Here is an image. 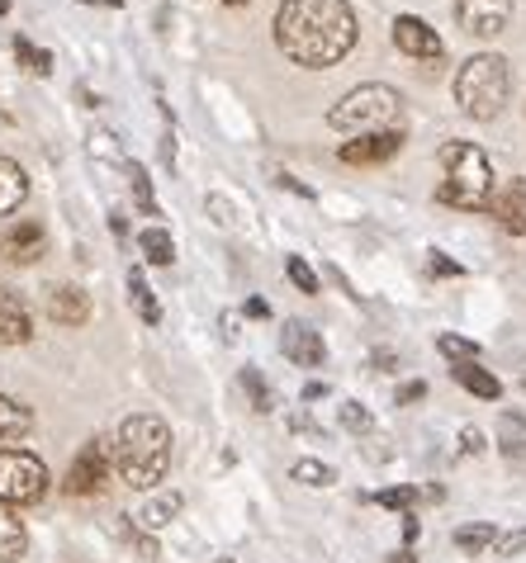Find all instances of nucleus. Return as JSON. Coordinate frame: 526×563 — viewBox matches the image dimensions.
<instances>
[{
	"label": "nucleus",
	"instance_id": "1",
	"mask_svg": "<svg viewBox=\"0 0 526 563\" xmlns=\"http://www.w3.org/2000/svg\"><path fill=\"white\" fill-rule=\"evenodd\" d=\"M276 43L299 67H332L355 48V14L347 0H284Z\"/></svg>",
	"mask_w": 526,
	"mask_h": 563
},
{
	"label": "nucleus",
	"instance_id": "2",
	"mask_svg": "<svg viewBox=\"0 0 526 563\" xmlns=\"http://www.w3.org/2000/svg\"><path fill=\"white\" fill-rule=\"evenodd\" d=\"M109 455H114L119 479L128 488H138V493H148V488L162 483L166 469H171V431H166L162 417L138 412V417H128V422L119 426Z\"/></svg>",
	"mask_w": 526,
	"mask_h": 563
},
{
	"label": "nucleus",
	"instance_id": "3",
	"mask_svg": "<svg viewBox=\"0 0 526 563\" xmlns=\"http://www.w3.org/2000/svg\"><path fill=\"white\" fill-rule=\"evenodd\" d=\"M436 199L451 209H489L493 199V166L475 142H446L441 148V185Z\"/></svg>",
	"mask_w": 526,
	"mask_h": 563
},
{
	"label": "nucleus",
	"instance_id": "4",
	"mask_svg": "<svg viewBox=\"0 0 526 563\" xmlns=\"http://www.w3.org/2000/svg\"><path fill=\"white\" fill-rule=\"evenodd\" d=\"M507 95H512V71L498 52H475L460 67V77H455V99H460V109L479 124L498 119Z\"/></svg>",
	"mask_w": 526,
	"mask_h": 563
},
{
	"label": "nucleus",
	"instance_id": "5",
	"mask_svg": "<svg viewBox=\"0 0 526 563\" xmlns=\"http://www.w3.org/2000/svg\"><path fill=\"white\" fill-rule=\"evenodd\" d=\"M398 119H404V99L389 85H355V91H347L327 109V124L337 133H355V138L389 133V128H398Z\"/></svg>",
	"mask_w": 526,
	"mask_h": 563
},
{
	"label": "nucleus",
	"instance_id": "6",
	"mask_svg": "<svg viewBox=\"0 0 526 563\" xmlns=\"http://www.w3.org/2000/svg\"><path fill=\"white\" fill-rule=\"evenodd\" d=\"M48 493V465L28 450H0V502L5 507H34Z\"/></svg>",
	"mask_w": 526,
	"mask_h": 563
},
{
	"label": "nucleus",
	"instance_id": "7",
	"mask_svg": "<svg viewBox=\"0 0 526 563\" xmlns=\"http://www.w3.org/2000/svg\"><path fill=\"white\" fill-rule=\"evenodd\" d=\"M109 473H114L109 445H105V441H85L81 455L71 459V469H67V493H71V497H95L100 488L109 483Z\"/></svg>",
	"mask_w": 526,
	"mask_h": 563
},
{
	"label": "nucleus",
	"instance_id": "8",
	"mask_svg": "<svg viewBox=\"0 0 526 563\" xmlns=\"http://www.w3.org/2000/svg\"><path fill=\"white\" fill-rule=\"evenodd\" d=\"M460 28L475 38H498L512 20V0H455Z\"/></svg>",
	"mask_w": 526,
	"mask_h": 563
},
{
	"label": "nucleus",
	"instance_id": "9",
	"mask_svg": "<svg viewBox=\"0 0 526 563\" xmlns=\"http://www.w3.org/2000/svg\"><path fill=\"white\" fill-rule=\"evenodd\" d=\"M394 43H398V52H408V57H418V62H441V38H436V28L418 20V14H398L394 20Z\"/></svg>",
	"mask_w": 526,
	"mask_h": 563
},
{
	"label": "nucleus",
	"instance_id": "10",
	"mask_svg": "<svg viewBox=\"0 0 526 563\" xmlns=\"http://www.w3.org/2000/svg\"><path fill=\"white\" fill-rule=\"evenodd\" d=\"M398 148H404V128H389V133H365V138L341 142L337 156L347 166H379V162H389Z\"/></svg>",
	"mask_w": 526,
	"mask_h": 563
},
{
	"label": "nucleus",
	"instance_id": "11",
	"mask_svg": "<svg viewBox=\"0 0 526 563\" xmlns=\"http://www.w3.org/2000/svg\"><path fill=\"white\" fill-rule=\"evenodd\" d=\"M489 213L498 219V227L512 237H526V176H512L503 190L489 199Z\"/></svg>",
	"mask_w": 526,
	"mask_h": 563
},
{
	"label": "nucleus",
	"instance_id": "12",
	"mask_svg": "<svg viewBox=\"0 0 526 563\" xmlns=\"http://www.w3.org/2000/svg\"><path fill=\"white\" fill-rule=\"evenodd\" d=\"M280 351L294 360L299 370H318L323 365V337L313 331L308 322H284V331H280Z\"/></svg>",
	"mask_w": 526,
	"mask_h": 563
},
{
	"label": "nucleus",
	"instance_id": "13",
	"mask_svg": "<svg viewBox=\"0 0 526 563\" xmlns=\"http://www.w3.org/2000/svg\"><path fill=\"white\" fill-rule=\"evenodd\" d=\"M34 331V317H28V303L10 289H0V345H20Z\"/></svg>",
	"mask_w": 526,
	"mask_h": 563
},
{
	"label": "nucleus",
	"instance_id": "14",
	"mask_svg": "<svg viewBox=\"0 0 526 563\" xmlns=\"http://www.w3.org/2000/svg\"><path fill=\"white\" fill-rule=\"evenodd\" d=\"M0 247H5V256H10L14 266L38 261V256H43V227H38V223H14Z\"/></svg>",
	"mask_w": 526,
	"mask_h": 563
},
{
	"label": "nucleus",
	"instance_id": "15",
	"mask_svg": "<svg viewBox=\"0 0 526 563\" xmlns=\"http://www.w3.org/2000/svg\"><path fill=\"white\" fill-rule=\"evenodd\" d=\"M48 313H52V322H62V327H77L91 317V298H85V289H52V298H48Z\"/></svg>",
	"mask_w": 526,
	"mask_h": 563
},
{
	"label": "nucleus",
	"instance_id": "16",
	"mask_svg": "<svg viewBox=\"0 0 526 563\" xmlns=\"http://www.w3.org/2000/svg\"><path fill=\"white\" fill-rule=\"evenodd\" d=\"M34 431V412L14 398H0V445H14Z\"/></svg>",
	"mask_w": 526,
	"mask_h": 563
},
{
	"label": "nucleus",
	"instance_id": "17",
	"mask_svg": "<svg viewBox=\"0 0 526 563\" xmlns=\"http://www.w3.org/2000/svg\"><path fill=\"white\" fill-rule=\"evenodd\" d=\"M24 195H28V180H24L20 162L0 156V213H14V209L24 204Z\"/></svg>",
	"mask_w": 526,
	"mask_h": 563
},
{
	"label": "nucleus",
	"instance_id": "18",
	"mask_svg": "<svg viewBox=\"0 0 526 563\" xmlns=\"http://www.w3.org/2000/svg\"><path fill=\"white\" fill-rule=\"evenodd\" d=\"M451 374H455V384L469 388V394H475V398H489V402H493L498 394H503V384H498L493 374L479 365V360H469V365H455Z\"/></svg>",
	"mask_w": 526,
	"mask_h": 563
},
{
	"label": "nucleus",
	"instance_id": "19",
	"mask_svg": "<svg viewBox=\"0 0 526 563\" xmlns=\"http://www.w3.org/2000/svg\"><path fill=\"white\" fill-rule=\"evenodd\" d=\"M28 550V536H24V526L14 521V512L0 502V563H14V559H24Z\"/></svg>",
	"mask_w": 526,
	"mask_h": 563
},
{
	"label": "nucleus",
	"instance_id": "20",
	"mask_svg": "<svg viewBox=\"0 0 526 563\" xmlns=\"http://www.w3.org/2000/svg\"><path fill=\"white\" fill-rule=\"evenodd\" d=\"M128 294H133V313L142 322H162V303L152 298L148 280H142V270H128Z\"/></svg>",
	"mask_w": 526,
	"mask_h": 563
},
{
	"label": "nucleus",
	"instance_id": "21",
	"mask_svg": "<svg viewBox=\"0 0 526 563\" xmlns=\"http://www.w3.org/2000/svg\"><path fill=\"white\" fill-rule=\"evenodd\" d=\"M138 242H142V256H148L152 266H171V261H176V242H171L166 227H148Z\"/></svg>",
	"mask_w": 526,
	"mask_h": 563
},
{
	"label": "nucleus",
	"instance_id": "22",
	"mask_svg": "<svg viewBox=\"0 0 526 563\" xmlns=\"http://www.w3.org/2000/svg\"><path fill=\"white\" fill-rule=\"evenodd\" d=\"M493 540H498V530L489 521H479V526H460L455 530V550H465V554H483V550H493Z\"/></svg>",
	"mask_w": 526,
	"mask_h": 563
},
{
	"label": "nucleus",
	"instance_id": "23",
	"mask_svg": "<svg viewBox=\"0 0 526 563\" xmlns=\"http://www.w3.org/2000/svg\"><path fill=\"white\" fill-rule=\"evenodd\" d=\"M436 351L451 360V365H469V360H479V341L469 337H455V331H446V337H436Z\"/></svg>",
	"mask_w": 526,
	"mask_h": 563
},
{
	"label": "nucleus",
	"instance_id": "24",
	"mask_svg": "<svg viewBox=\"0 0 526 563\" xmlns=\"http://www.w3.org/2000/svg\"><path fill=\"white\" fill-rule=\"evenodd\" d=\"M176 512H180V497H176V493H166V497L148 502V507H142V516H138V521L148 526V530H156V526H166V521H171V516H176Z\"/></svg>",
	"mask_w": 526,
	"mask_h": 563
},
{
	"label": "nucleus",
	"instance_id": "25",
	"mask_svg": "<svg viewBox=\"0 0 526 563\" xmlns=\"http://www.w3.org/2000/svg\"><path fill=\"white\" fill-rule=\"evenodd\" d=\"M294 473V483H308V488H327V483H337V473L318 465V459H299V465L290 469Z\"/></svg>",
	"mask_w": 526,
	"mask_h": 563
},
{
	"label": "nucleus",
	"instance_id": "26",
	"mask_svg": "<svg viewBox=\"0 0 526 563\" xmlns=\"http://www.w3.org/2000/svg\"><path fill=\"white\" fill-rule=\"evenodd\" d=\"M503 455H526V417H503Z\"/></svg>",
	"mask_w": 526,
	"mask_h": 563
},
{
	"label": "nucleus",
	"instance_id": "27",
	"mask_svg": "<svg viewBox=\"0 0 526 563\" xmlns=\"http://www.w3.org/2000/svg\"><path fill=\"white\" fill-rule=\"evenodd\" d=\"M284 275L304 289V294H318V275H313V266L304 261V256H290V261H284Z\"/></svg>",
	"mask_w": 526,
	"mask_h": 563
},
{
	"label": "nucleus",
	"instance_id": "28",
	"mask_svg": "<svg viewBox=\"0 0 526 563\" xmlns=\"http://www.w3.org/2000/svg\"><path fill=\"white\" fill-rule=\"evenodd\" d=\"M242 388L252 394V408H256V412H270V388L261 384V374H256V370H242Z\"/></svg>",
	"mask_w": 526,
	"mask_h": 563
},
{
	"label": "nucleus",
	"instance_id": "29",
	"mask_svg": "<svg viewBox=\"0 0 526 563\" xmlns=\"http://www.w3.org/2000/svg\"><path fill=\"white\" fill-rule=\"evenodd\" d=\"M412 502H418V488H384L379 493V507H389V512H408Z\"/></svg>",
	"mask_w": 526,
	"mask_h": 563
},
{
	"label": "nucleus",
	"instance_id": "30",
	"mask_svg": "<svg viewBox=\"0 0 526 563\" xmlns=\"http://www.w3.org/2000/svg\"><path fill=\"white\" fill-rule=\"evenodd\" d=\"M341 426H347V431H355V436H361V431H370L375 422H370V412L361 408V402H341Z\"/></svg>",
	"mask_w": 526,
	"mask_h": 563
},
{
	"label": "nucleus",
	"instance_id": "31",
	"mask_svg": "<svg viewBox=\"0 0 526 563\" xmlns=\"http://www.w3.org/2000/svg\"><path fill=\"white\" fill-rule=\"evenodd\" d=\"M14 52H20V62L28 71H48L52 67V57L48 52H34V43H28V38H14Z\"/></svg>",
	"mask_w": 526,
	"mask_h": 563
},
{
	"label": "nucleus",
	"instance_id": "32",
	"mask_svg": "<svg viewBox=\"0 0 526 563\" xmlns=\"http://www.w3.org/2000/svg\"><path fill=\"white\" fill-rule=\"evenodd\" d=\"M128 180H133L138 209H142V213H156V204H152V190H148V176H142V166H128Z\"/></svg>",
	"mask_w": 526,
	"mask_h": 563
},
{
	"label": "nucleus",
	"instance_id": "33",
	"mask_svg": "<svg viewBox=\"0 0 526 563\" xmlns=\"http://www.w3.org/2000/svg\"><path fill=\"white\" fill-rule=\"evenodd\" d=\"M493 550L503 554V559L522 554V550H526V530H507V536H498V540H493Z\"/></svg>",
	"mask_w": 526,
	"mask_h": 563
},
{
	"label": "nucleus",
	"instance_id": "34",
	"mask_svg": "<svg viewBox=\"0 0 526 563\" xmlns=\"http://www.w3.org/2000/svg\"><path fill=\"white\" fill-rule=\"evenodd\" d=\"M460 450L465 455H483V431L479 426H465L460 431Z\"/></svg>",
	"mask_w": 526,
	"mask_h": 563
},
{
	"label": "nucleus",
	"instance_id": "35",
	"mask_svg": "<svg viewBox=\"0 0 526 563\" xmlns=\"http://www.w3.org/2000/svg\"><path fill=\"white\" fill-rule=\"evenodd\" d=\"M426 266H432V275H465V270L455 266L451 256H441V251H432V261H426Z\"/></svg>",
	"mask_w": 526,
	"mask_h": 563
},
{
	"label": "nucleus",
	"instance_id": "36",
	"mask_svg": "<svg viewBox=\"0 0 526 563\" xmlns=\"http://www.w3.org/2000/svg\"><path fill=\"white\" fill-rule=\"evenodd\" d=\"M418 398H426V384L418 379V384H404L398 388V408H408V402H418Z\"/></svg>",
	"mask_w": 526,
	"mask_h": 563
},
{
	"label": "nucleus",
	"instance_id": "37",
	"mask_svg": "<svg viewBox=\"0 0 526 563\" xmlns=\"http://www.w3.org/2000/svg\"><path fill=\"white\" fill-rule=\"evenodd\" d=\"M404 540H408V544L418 540V516H412V512H404Z\"/></svg>",
	"mask_w": 526,
	"mask_h": 563
},
{
	"label": "nucleus",
	"instance_id": "38",
	"mask_svg": "<svg viewBox=\"0 0 526 563\" xmlns=\"http://www.w3.org/2000/svg\"><path fill=\"white\" fill-rule=\"evenodd\" d=\"M318 398H327V384H308L304 388V402H318Z\"/></svg>",
	"mask_w": 526,
	"mask_h": 563
},
{
	"label": "nucleus",
	"instance_id": "39",
	"mask_svg": "<svg viewBox=\"0 0 526 563\" xmlns=\"http://www.w3.org/2000/svg\"><path fill=\"white\" fill-rule=\"evenodd\" d=\"M247 317H270V308H266L261 298H252V303H247Z\"/></svg>",
	"mask_w": 526,
	"mask_h": 563
},
{
	"label": "nucleus",
	"instance_id": "40",
	"mask_svg": "<svg viewBox=\"0 0 526 563\" xmlns=\"http://www.w3.org/2000/svg\"><path fill=\"white\" fill-rule=\"evenodd\" d=\"M389 563H418V559H412V554H408V550H398V554H394V559H389Z\"/></svg>",
	"mask_w": 526,
	"mask_h": 563
},
{
	"label": "nucleus",
	"instance_id": "41",
	"mask_svg": "<svg viewBox=\"0 0 526 563\" xmlns=\"http://www.w3.org/2000/svg\"><path fill=\"white\" fill-rule=\"evenodd\" d=\"M81 5H124V0H81Z\"/></svg>",
	"mask_w": 526,
	"mask_h": 563
},
{
	"label": "nucleus",
	"instance_id": "42",
	"mask_svg": "<svg viewBox=\"0 0 526 563\" xmlns=\"http://www.w3.org/2000/svg\"><path fill=\"white\" fill-rule=\"evenodd\" d=\"M5 10H10V0H0V14H5Z\"/></svg>",
	"mask_w": 526,
	"mask_h": 563
},
{
	"label": "nucleus",
	"instance_id": "43",
	"mask_svg": "<svg viewBox=\"0 0 526 563\" xmlns=\"http://www.w3.org/2000/svg\"><path fill=\"white\" fill-rule=\"evenodd\" d=\"M227 5H247V0H227Z\"/></svg>",
	"mask_w": 526,
	"mask_h": 563
}]
</instances>
